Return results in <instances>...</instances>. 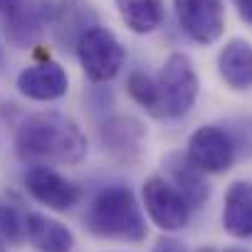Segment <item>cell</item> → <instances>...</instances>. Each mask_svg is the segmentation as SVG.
Instances as JSON below:
<instances>
[{
	"label": "cell",
	"mask_w": 252,
	"mask_h": 252,
	"mask_svg": "<svg viewBox=\"0 0 252 252\" xmlns=\"http://www.w3.org/2000/svg\"><path fill=\"white\" fill-rule=\"evenodd\" d=\"M15 154L28 166H77L87 156V136L72 116L37 111L18 126Z\"/></svg>",
	"instance_id": "obj_1"
},
{
	"label": "cell",
	"mask_w": 252,
	"mask_h": 252,
	"mask_svg": "<svg viewBox=\"0 0 252 252\" xmlns=\"http://www.w3.org/2000/svg\"><path fill=\"white\" fill-rule=\"evenodd\" d=\"M84 227L94 237L104 240H121L139 245L146 240V220L136 195L126 186H106L99 190L84 215Z\"/></svg>",
	"instance_id": "obj_2"
},
{
	"label": "cell",
	"mask_w": 252,
	"mask_h": 252,
	"mask_svg": "<svg viewBox=\"0 0 252 252\" xmlns=\"http://www.w3.org/2000/svg\"><path fill=\"white\" fill-rule=\"evenodd\" d=\"M156 84H158L161 119H181L193 109L200 84L188 55L173 52L161 67Z\"/></svg>",
	"instance_id": "obj_3"
},
{
	"label": "cell",
	"mask_w": 252,
	"mask_h": 252,
	"mask_svg": "<svg viewBox=\"0 0 252 252\" xmlns=\"http://www.w3.org/2000/svg\"><path fill=\"white\" fill-rule=\"evenodd\" d=\"M74 52L79 57V64H82L84 74L94 84H101V82L114 79L121 72L124 60H126V50L119 42V37L111 30L101 28V25L89 28L79 37Z\"/></svg>",
	"instance_id": "obj_4"
},
{
	"label": "cell",
	"mask_w": 252,
	"mask_h": 252,
	"mask_svg": "<svg viewBox=\"0 0 252 252\" xmlns=\"http://www.w3.org/2000/svg\"><path fill=\"white\" fill-rule=\"evenodd\" d=\"M52 3L37 0H0V32L18 50L32 47L50 25Z\"/></svg>",
	"instance_id": "obj_5"
},
{
	"label": "cell",
	"mask_w": 252,
	"mask_h": 252,
	"mask_svg": "<svg viewBox=\"0 0 252 252\" xmlns=\"http://www.w3.org/2000/svg\"><path fill=\"white\" fill-rule=\"evenodd\" d=\"M141 198H144V208L151 222L161 227L163 232H176L188 225L190 205L186 203V198L176 190V186L168 178L163 176L146 178L141 188Z\"/></svg>",
	"instance_id": "obj_6"
},
{
	"label": "cell",
	"mask_w": 252,
	"mask_h": 252,
	"mask_svg": "<svg viewBox=\"0 0 252 252\" xmlns=\"http://www.w3.org/2000/svg\"><path fill=\"white\" fill-rule=\"evenodd\" d=\"M181 30L198 45H213L225 32L222 0H173Z\"/></svg>",
	"instance_id": "obj_7"
},
{
	"label": "cell",
	"mask_w": 252,
	"mask_h": 252,
	"mask_svg": "<svg viewBox=\"0 0 252 252\" xmlns=\"http://www.w3.org/2000/svg\"><path fill=\"white\" fill-rule=\"evenodd\" d=\"M186 156L203 173L218 176V173H225L232 168L237 151L225 129H220V126H200L188 139Z\"/></svg>",
	"instance_id": "obj_8"
},
{
	"label": "cell",
	"mask_w": 252,
	"mask_h": 252,
	"mask_svg": "<svg viewBox=\"0 0 252 252\" xmlns=\"http://www.w3.org/2000/svg\"><path fill=\"white\" fill-rule=\"evenodd\" d=\"M28 193L50 210L64 213L82 200V190L52 166H30L25 173Z\"/></svg>",
	"instance_id": "obj_9"
},
{
	"label": "cell",
	"mask_w": 252,
	"mask_h": 252,
	"mask_svg": "<svg viewBox=\"0 0 252 252\" xmlns=\"http://www.w3.org/2000/svg\"><path fill=\"white\" fill-rule=\"evenodd\" d=\"M99 136H101V146L104 151L119 161V163H136L139 156H141V146H144V139H146V126L136 119V116H109L101 129H99Z\"/></svg>",
	"instance_id": "obj_10"
},
{
	"label": "cell",
	"mask_w": 252,
	"mask_h": 252,
	"mask_svg": "<svg viewBox=\"0 0 252 252\" xmlns=\"http://www.w3.org/2000/svg\"><path fill=\"white\" fill-rule=\"evenodd\" d=\"M18 92L32 101H55L62 99L69 89V77L62 64L45 60L37 64L25 67L18 74Z\"/></svg>",
	"instance_id": "obj_11"
},
{
	"label": "cell",
	"mask_w": 252,
	"mask_h": 252,
	"mask_svg": "<svg viewBox=\"0 0 252 252\" xmlns=\"http://www.w3.org/2000/svg\"><path fill=\"white\" fill-rule=\"evenodd\" d=\"M96 25V15L87 0H60L52 5L50 28L55 32V40L67 50L77 47L79 37Z\"/></svg>",
	"instance_id": "obj_12"
},
{
	"label": "cell",
	"mask_w": 252,
	"mask_h": 252,
	"mask_svg": "<svg viewBox=\"0 0 252 252\" xmlns=\"http://www.w3.org/2000/svg\"><path fill=\"white\" fill-rule=\"evenodd\" d=\"M163 166H166V171H168V176H171V183H173L176 190L186 198V203L190 205V210L208 203L210 188H208V183H205V173L188 161L186 151L168 154L166 161H163Z\"/></svg>",
	"instance_id": "obj_13"
},
{
	"label": "cell",
	"mask_w": 252,
	"mask_h": 252,
	"mask_svg": "<svg viewBox=\"0 0 252 252\" xmlns=\"http://www.w3.org/2000/svg\"><path fill=\"white\" fill-rule=\"evenodd\" d=\"M218 74L235 92L252 89V45L247 40H230L218 55Z\"/></svg>",
	"instance_id": "obj_14"
},
{
	"label": "cell",
	"mask_w": 252,
	"mask_h": 252,
	"mask_svg": "<svg viewBox=\"0 0 252 252\" xmlns=\"http://www.w3.org/2000/svg\"><path fill=\"white\" fill-rule=\"evenodd\" d=\"M222 227L237 240L252 237V183L235 181L227 188L222 203Z\"/></svg>",
	"instance_id": "obj_15"
},
{
	"label": "cell",
	"mask_w": 252,
	"mask_h": 252,
	"mask_svg": "<svg viewBox=\"0 0 252 252\" xmlns=\"http://www.w3.org/2000/svg\"><path fill=\"white\" fill-rule=\"evenodd\" d=\"M28 242L37 252H72L74 235L67 225L50 215L28 213Z\"/></svg>",
	"instance_id": "obj_16"
},
{
	"label": "cell",
	"mask_w": 252,
	"mask_h": 252,
	"mask_svg": "<svg viewBox=\"0 0 252 252\" xmlns=\"http://www.w3.org/2000/svg\"><path fill=\"white\" fill-rule=\"evenodd\" d=\"M124 25L136 35H149L161 28L166 18L163 0H114Z\"/></svg>",
	"instance_id": "obj_17"
},
{
	"label": "cell",
	"mask_w": 252,
	"mask_h": 252,
	"mask_svg": "<svg viewBox=\"0 0 252 252\" xmlns=\"http://www.w3.org/2000/svg\"><path fill=\"white\" fill-rule=\"evenodd\" d=\"M0 240L5 245H23L28 240V210L15 198L0 200Z\"/></svg>",
	"instance_id": "obj_18"
},
{
	"label": "cell",
	"mask_w": 252,
	"mask_h": 252,
	"mask_svg": "<svg viewBox=\"0 0 252 252\" xmlns=\"http://www.w3.org/2000/svg\"><path fill=\"white\" fill-rule=\"evenodd\" d=\"M126 92L129 96L144 106L151 116L161 119V104H158V84L154 77H149L146 72H131L129 79H126Z\"/></svg>",
	"instance_id": "obj_19"
},
{
	"label": "cell",
	"mask_w": 252,
	"mask_h": 252,
	"mask_svg": "<svg viewBox=\"0 0 252 252\" xmlns=\"http://www.w3.org/2000/svg\"><path fill=\"white\" fill-rule=\"evenodd\" d=\"M151 252H188V250H186V245H183L181 240H176V237H158Z\"/></svg>",
	"instance_id": "obj_20"
},
{
	"label": "cell",
	"mask_w": 252,
	"mask_h": 252,
	"mask_svg": "<svg viewBox=\"0 0 252 252\" xmlns=\"http://www.w3.org/2000/svg\"><path fill=\"white\" fill-rule=\"evenodd\" d=\"M232 3L237 8L240 20H245L247 25H252V0H232Z\"/></svg>",
	"instance_id": "obj_21"
},
{
	"label": "cell",
	"mask_w": 252,
	"mask_h": 252,
	"mask_svg": "<svg viewBox=\"0 0 252 252\" xmlns=\"http://www.w3.org/2000/svg\"><path fill=\"white\" fill-rule=\"evenodd\" d=\"M5 67V47H3V42H0V69Z\"/></svg>",
	"instance_id": "obj_22"
},
{
	"label": "cell",
	"mask_w": 252,
	"mask_h": 252,
	"mask_svg": "<svg viewBox=\"0 0 252 252\" xmlns=\"http://www.w3.org/2000/svg\"><path fill=\"white\" fill-rule=\"evenodd\" d=\"M225 252H245V250H242V247H227Z\"/></svg>",
	"instance_id": "obj_23"
},
{
	"label": "cell",
	"mask_w": 252,
	"mask_h": 252,
	"mask_svg": "<svg viewBox=\"0 0 252 252\" xmlns=\"http://www.w3.org/2000/svg\"><path fill=\"white\" fill-rule=\"evenodd\" d=\"M198 252H215V250H213V247H200Z\"/></svg>",
	"instance_id": "obj_24"
},
{
	"label": "cell",
	"mask_w": 252,
	"mask_h": 252,
	"mask_svg": "<svg viewBox=\"0 0 252 252\" xmlns=\"http://www.w3.org/2000/svg\"><path fill=\"white\" fill-rule=\"evenodd\" d=\"M0 252H8V250H5V242H3V240H0Z\"/></svg>",
	"instance_id": "obj_25"
}]
</instances>
